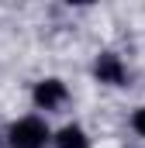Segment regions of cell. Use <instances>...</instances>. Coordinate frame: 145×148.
<instances>
[{
  "label": "cell",
  "mask_w": 145,
  "mask_h": 148,
  "mask_svg": "<svg viewBox=\"0 0 145 148\" xmlns=\"http://www.w3.org/2000/svg\"><path fill=\"white\" fill-rule=\"evenodd\" d=\"M48 138V127L38 117H24L10 127V148H41Z\"/></svg>",
  "instance_id": "obj_1"
},
{
  "label": "cell",
  "mask_w": 145,
  "mask_h": 148,
  "mask_svg": "<svg viewBox=\"0 0 145 148\" xmlns=\"http://www.w3.org/2000/svg\"><path fill=\"white\" fill-rule=\"evenodd\" d=\"M35 100H38V107L52 110V107H59V103L66 100V86H62L59 79H45V83H38V90H35Z\"/></svg>",
  "instance_id": "obj_2"
},
{
  "label": "cell",
  "mask_w": 145,
  "mask_h": 148,
  "mask_svg": "<svg viewBox=\"0 0 145 148\" xmlns=\"http://www.w3.org/2000/svg\"><path fill=\"white\" fill-rule=\"evenodd\" d=\"M97 76H100V83H110V86H121L124 83V69H121V62H117V55H100L97 59Z\"/></svg>",
  "instance_id": "obj_3"
},
{
  "label": "cell",
  "mask_w": 145,
  "mask_h": 148,
  "mask_svg": "<svg viewBox=\"0 0 145 148\" xmlns=\"http://www.w3.org/2000/svg\"><path fill=\"white\" fill-rule=\"evenodd\" d=\"M55 148H86V134L79 127H62L55 138Z\"/></svg>",
  "instance_id": "obj_4"
},
{
  "label": "cell",
  "mask_w": 145,
  "mask_h": 148,
  "mask_svg": "<svg viewBox=\"0 0 145 148\" xmlns=\"http://www.w3.org/2000/svg\"><path fill=\"white\" fill-rule=\"evenodd\" d=\"M135 131H138V134H145V110L135 114Z\"/></svg>",
  "instance_id": "obj_5"
}]
</instances>
